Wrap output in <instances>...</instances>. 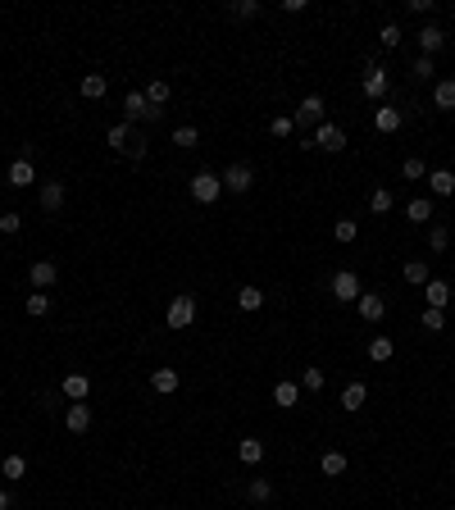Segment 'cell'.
Segmentation results:
<instances>
[{
	"mask_svg": "<svg viewBox=\"0 0 455 510\" xmlns=\"http://www.w3.org/2000/svg\"><path fill=\"white\" fill-rule=\"evenodd\" d=\"M164 110H150L146 91H128L123 96V123H132V128H146V123H160Z\"/></svg>",
	"mask_w": 455,
	"mask_h": 510,
	"instance_id": "6da1fadb",
	"label": "cell"
},
{
	"mask_svg": "<svg viewBox=\"0 0 455 510\" xmlns=\"http://www.w3.org/2000/svg\"><path fill=\"white\" fill-rule=\"evenodd\" d=\"M323 119H328V105H323V96H319V91H309L305 101L292 110V123H296L301 132H305V128H319Z\"/></svg>",
	"mask_w": 455,
	"mask_h": 510,
	"instance_id": "7a4b0ae2",
	"label": "cell"
},
{
	"mask_svg": "<svg viewBox=\"0 0 455 510\" xmlns=\"http://www.w3.org/2000/svg\"><path fill=\"white\" fill-rule=\"evenodd\" d=\"M219 196H224V182H219V173H210V169L191 173V200H196V205H214Z\"/></svg>",
	"mask_w": 455,
	"mask_h": 510,
	"instance_id": "3957f363",
	"label": "cell"
},
{
	"mask_svg": "<svg viewBox=\"0 0 455 510\" xmlns=\"http://www.w3.org/2000/svg\"><path fill=\"white\" fill-rule=\"evenodd\" d=\"M164 324H169V329H191V324H196V296H191V292H178V296L169 301Z\"/></svg>",
	"mask_w": 455,
	"mask_h": 510,
	"instance_id": "277c9868",
	"label": "cell"
},
{
	"mask_svg": "<svg viewBox=\"0 0 455 510\" xmlns=\"http://www.w3.org/2000/svg\"><path fill=\"white\" fill-rule=\"evenodd\" d=\"M219 182H224V191H232V196H246V191L255 187V169L241 160V165H228L224 173H219Z\"/></svg>",
	"mask_w": 455,
	"mask_h": 510,
	"instance_id": "5b68a950",
	"label": "cell"
},
{
	"mask_svg": "<svg viewBox=\"0 0 455 510\" xmlns=\"http://www.w3.org/2000/svg\"><path fill=\"white\" fill-rule=\"evenodd\" d=\"M360 292H364V287H360V274H355V269H337V274H333V296H337V301L355 305V301H360Z\"/></svg>",
	"mask_w": 455,
	"mask_h": 510,
	"instance_id": "8992f818",
	"label": "cell"
},
{
	"mask_svg": "<svg viewBox=\"0 0 455 510\" xmlns=\"http://www.w3.org/2000/svg\"><path fill=\"white\" fill-rule=\"evenodd\" d=\"M360 91L369 96V101H387V91H392V78H387V69H383V64H369V69H364Z\"/></svg>",
	"mask_w": 455,
	"mask_h": 510,
	"instance_id": "52a82bcc",
	"label": "cell"
},
{
	"mask_svg": "<svg viewBox=\"0 0 455 510\" xmlns=\"http://www.w3.org/2000/svg\"><path fill=\"white\" fill-rule=\"evenodd\" d=\"M37 200H41L46 215H60L64 200H69V187H64V182H55V178H46V182H41V191H37Z\"/></svg>",
	"mask_w": 455,
	"mask_h": 510,
	"instance_id": "ba28073f",
	"label": "cell"
},
{
	"mask_svg": "<svg viewBox=\"0 0 455 510\" xmlns=\"http://www.w3.org/2000/svg\"><path fill=\"white\" fill-rule=\"evenodd\" d=\"M401 123H405V110L401 105H378V110H373V128L383 132V137H392V132H401Z\"/></svg>",
	"mask_w": 455,
	"mask_h": 510,
	"instance_id": "9c48e42d",
	"label": "cell"
},
{
	"mask_svg": "<svg viewBox=\"0 0 455 510\" xmlns=\"http://www.w3.org/2000/svg\"><path fill=\"white\" fill-rule=\"evenodd\" d=\"M314 151H333V155H337V151H346V132L342 128H337V123H319V128H314Z\"/></svg>",
	"mask_w": 455,
	"mask_h": 510,
	"instance_id": "30bf717a",
	"label": "cell"
},
{
	"mask_svg": "<svg viewBox=\"0 0 455 510\" xmlns=\"http://www.w3.org/2000/svg\"><path fill=\"white\" fill-rule=\"evenodd\" d=\"M27 278H32L37 292H51V287L60 283V264H55V260H37V264L27 269Z\"/></svg>",
	"mask_w": 455,
	"mask_h": 510,
	"instance_id": "8fae6325",
	"label": "cell"
},
{
	"mask_svg": "<svg viewBox=\"0 0 455 510\" xmlns=\"http://www.w3.org/2000/svg\"><path fill=\"white\" fill-rule=\"evenodd\" d=\"M414 42H419V51L432 60V55H437L442 46H447V32H442V23H423L419 32H414Z\"/></svg>",
	"mask_w": 455,
	"mask_h": 510,
	"instance_id": "7c38bea8",
	"label": "cell"
},
{
	"mask_svg": "<svg viewBox=\"0 0 455 510\" xmlns=\"http://www.w3.org/2000/svg\"><path fill=\"white\" fill-rule=\"evenodd\" d=\"M423 301H428V310H447L451 305V283L447 278H428V283H423Z\"/></svg>",
	"mask_w": 455,
	"mask_h": 510,
	"instance_id": "4fadbf2b",
	"label": "cell"
},
{
	"mask_svg": "<svg viewBox=\"0 0 455 510\" xmlns=\"http://www.w3.org/2000/svg\"><path fill=\"white\" fill-rule=\"evenodd\" d=\"M355 310H360V319L364 324H378L383 314H387V301L378 292H360V301H355Z\"/></svg>",
	"mask_w": 455,
	"mask_h": 510,
	"instance_id": "5bb4252c",
	"label": "cell"
},
{
	"mask_svg": "<svg viewBox=\"0 0 455 510\" xmlns=\"http://www.w3.org/2000/svg\"><path fill=\"white\" fill-rule=\"evenodd\" d=\"M64 428H69V433H86V428H91V406H86V401H69V410H64Z\"/></svg>",
	"mask_w": 455,
	"mask_h": 510,
	"instance_id": "9a60e30c",
	"label": "cell"
},
{
	"mask_svg": "<svg viewBox=\"0 0 455 510\" xmlns=\"http://www.w3.org/2000/svg\"><path fill=\"white\" fill-rule=\"evenodd\" d=\"M32 182H37V169H32V155H18V160H14V165H9V187H18V191H23V187H32Z\"/></svg>",
	"mask_w": 455,
	"mask_h": 510,
	"instance_id": "2e32d148",
	"label": "cell"
},
{
	"mask_svg": "<svg viewBox=\"0 0 455 510\" xmlns=\"http://www.w3.org/2000/svg\"><path fill=\"white\" fill-rule=\"evenodd\" d=\"M60 392H64L69 401H86V397H91V378H86V374H64Z\"/></svg>",
	"mask_w": 455,
	"mask_h": 510,
	"instance_id": "e0dca14e",
	"label": "cell"
},
{
	"mask_svg": "<svg viewBox=\"0 0 455 510\" xmlns=\"http://www.w3.org/2000/svg\"><path fill=\"white\" fill-rule=\"evenodd\" d=\"M423 182H428L432 196H455V173L451 169H428V178H423Z\"/></svg>",
	"mask_w": 455,
	"mask_h": 510,
	"instance_id": "ac0fdd59",
	"label": "cell"
},
{
	"mask_svg": "<svg viewBox=\"0 0 455 510\" xmlns=\"http://www.w3.org/2000/svg\"><path fill=\"white\" fill-rule=\"evenodd\" d=\"M274 406H278V410H292V406H301V383L283 378V383L274 388Z\"/></svg>",
	"mask_w": 455,
	"mask_h": 510,
	"instance_id": "d6986e66",
	"label": "cell"
},
{
	"mask_svg": "<svg viewBox=\"0 0 455 510\" xmlns=\"http://www.w3.org/2000/svg\"><path fill=\"white\" fill-rule=\"evenodd\" d=\"M150 388L160 392V397H173V392H178V369H169V364H160V369L150 374Z\"/></svg>",
	"mask_w": 455,
	"mask_h": 510,
	"instance_id": "ffe728a7",
	"label": "cell"
},
{
	"mask_svg": "<svg viewBox=\"0 0 455 510\" xmlns=\"http://www.w3.org/2000/svg\"><path fill=\"white\" fill-rule=\"evenodd\" d=\"M237 460L241 465H259V460H264V438H241L237 442Z\"/></svg>",
	"mask_w": 455,
	"mask_h": 510,
	"instance_id": "44dd1931",
	"label": "cell"
},
{
	"mask_svg": "<svg viewBox=\"0 0 455 510\" xmlns=\"http://www.w3.org/2000/svg\"><path fill=\"white\" fill-rule=\"evenodd\" d=\"M82 101H101L105 91H110V78H105V73H82Z\"/></svg>",
	"mask_w": 455,
	"mask_h": 510,
	"instance_id": "7402d4cb",
	"label": "cell"
},
{
	"mask_svg": "<svg viewBox=\"0 0 455 510\" xmlns=\"http://www.w3.org/2000/svg\"><path fill=\"white\" fill-rule=\"evenodd\" d=\"M364 401H369V388H364V383H346L342 388V410H364Z\"/></svg>",
	"mask_w": 455,
	"mask_h": 510,
	"instance_id": "603a6c76",
	"label": "cell"
},
{
	"mask_svg": "<svg viewBox=\"0 0 455 510\" xmlns=\"http://www.w3.org/2000/svg\"><path fill=\"white\" fill-rule=\"evenodd\" d=\"M432 105H437V110H455V78L432 82Z\"/></svg>",
	"mask_w": 455,
	"mask_h": 510,
	"instance_id": "cb8c5ba5",
	"label": "cell"
},
{
	"mask_svg": "<svg viewBox=\"0 0 455 510\" xmlns=\"http://www.w3.org/2000/svg\"><path fill=\"white\" fill-rule=\"evenodd\" d=\"M141 91H146L150 110H164V105H169V96H173V87L164 82V78H155V82H146V87H141Z\"/></svg>",
	"mask_w": 455,
	"mask_h": 510,
	"instance_id": "d4e9b609",
	"label": "cell"
},
{
	"mask_svg": "<svg viewBox=\"0 0 455 510\" xmlns=\"http://www.w3.org/2000/svg\"><path fill=\"white\" fill-rule=\"evenodd\" d=\"M401 278H405V283H410V287H423V283H428V260H405V269H401Z\"/></svg>",
	"mask_w": 455,
	"mask_h": 510,
	"instance_id": "484cf974",
	"label": "cell"
},
{
	"mask_svg": "<svg viewBox=\"0 0 455 510\" xmlns=\"http://www.w3.org/2000/svg\"><path fill=\"white\" fill-rule=\"evenodd\" d=\"M132 132H137V128L119 119V123H114L110 132H105V141H110V146H114V151H119V155H123V151H128V141H132Z\"/></svg>",
	"mask_w": 455,
	"mask_h": 510,
	"instance_id": "4316f807",
	"label": "cell"
},
{
	"mask_svg": "<svg viewBox=\"0 0 455 510\" xmlns=\"http://www.w3.org/2000/svg\"><path fill=\"white\" fill-rule=\"evenodd\" d=\"M392 355H396V342L392 338H383V333H378V338H369V360L373 364H387Z\"/></svg>",
	"mask_w": 455,
	"mask_h": 510,
	"instance_id": "83f0119b",
	"label": "cell"
},
{
	"mask_svg": "<svg viewBox=\"0 0 455 510\" xmlns=\"http://www.w3.org/2000/svg\"><path fill=\"white\" fill-rule=\"evenodd\" d=\"M0 474H5V478H9V483H18V478H23V474H27V460H23V456H18V451H9V456H5V460H0Z\"/></svg>",
	"mask_w": 455,
	"mask_h": 510,
	"instance_id": "f1b7e54d",
	"label": "cell"
},
{
	"mask_svg": "<svg viewBox=\"0 0 455 510\" xmlns=\"http://www.w3.org/2000/svg\"><path fill=\"white\" fill-rule=\"evenodd\" d=\"M405 219H410V224H428V219H432V200L428 196H414L410 205H405Z\"/></svg>",
	"mask_w": 455,
	"mask_h": 510,
	"instance_id": "f546056e",
	"label": "cell"
},
{
	"mask_svg": "<svg viewBox=\"0 0 455 510\" xmlns=\"http://www.w3.org/2000/svg\"><path fill=\"white\" fill-rule=\"evenodd\" d=\"M369 210H373V215H392V210H396V196L387 187H373L369 191Z\"/></svg>",
	"mask_w": 455,
	"mask_h": 510,
	"instance_id": "4dcf8cb0",
	"label": "cell"
},
{
	"mask_svg": "<svg viewBox=\"0 0 455 510\" xmlns=\"http://www.w3.org/2000/svg\"><path fill=\"white\" fill-rule=\"evenodd\" d=\"M410 78H414V82H437V60L419 55V60H414V69H410Z\"/></svg>",
	"mask_w": 455,
	"mask_h": 510,
	"instance_id": "1f68e13d",
	"label": "cell"
},
{
	"mask_svg": "<svg viewBox=\"0 0 455 510\" xmlns=\"http://www.w3.org/2000/svg\"><path fill=\"white\" fill-rule=\"evenodd\" d=\"M51 292H32V296H27V305H23V310L27 314H32V319H46V314H51Z\"/></svg>",
	"mask_w": 455,
	"mask_h": 510,
	"instance_id": "d6a6232c",
	"label": "cell"
},
{
	"mask_svg": "<svg viewBox=\"0 0 455 510\" xmlns=\"http://www.w3.org/2000/svg\"><path fill=\"white\" fill-rule=\"evenodd\" d=\"M319 469H323L328 478L346 474V456H342V451H323V456H319Z\"/></svg>",
	"mask_w": 455,
	"mask_h": 510,
	"instance_id": "836d02e7",
	"label": "cell"
},
{
	"mask_svg": "<svg viewBox=\"0 0 455 510\" xmlns=\"http://www.w3.org/2000/svg\"><path fill=\"white\" fill-rule=\"evenodd\" d=\"M259 9H264L259 0H232V5H228V18H241V23H246V18H259Z\"/></svg>",
	"mask_w": 455,
	"mask_h": 510,
	"instance_id": "e575fe53",
	"label": "cell"
},
{
	"mask_svg": "<svg viewBox=\"0 0 455 510\" xmlns=\"http://www.w3.org/2000/svg\"><path fill=\"white\" fill-rule=\"evenodd\" d=\"M301 388L305 392H323L328 388V378H323V369H319V364H305V369H301Z\"/></svg>",
	"mask_w": 455,
	"mask_h": 510,
	"instance_id": "d590c367",
	"label": "cell"
},
{
	"mask_svg": "<svg viewBox=\"0 0 455 510\" xmlns=\"http://www.w3.org/2000/svg\"><path fill=\"white\" fill-rule=\"evenodd\" d=\"M196 141H200V132L191 128V123H178V128H173V146H182V151H196Z\"/></svg>",
	"mask_w": 455,
	"mask_h": 510,
	"instance_id": "8d00e7d4",
	"label": "cell"
},
{
	"mask_svg": "<svg viewBox=\"0 0 455 510\" xmlns=\"http://www.w3.org/2000/svg\"><path fill=\"white\" fill-rule=\"evenodd\" d=\"M333 237H337L342 246H351L355 237H360V224H355V219H337V224H333Z\"/></svg>",
	"mask_w": 455,
	"mask_h": 510,
	"instance_id": "74e56055",
	"label": "cell"
},
{
	"mask_svg": "<svg viewBox=\"0 0 455 510\" xmlns=\"http://www.w3.org/2000/svg\"><path fill=\"white\" fill-rule=\"evenodd\" d=\"M401 23H383L378 27V46H383V51H396V46H401Z\"/></svg>",
	"mask_w": 455,
	"mask_h": 510,
	"instance_id": "f35d334b",
	"label": "cell"
},
{
	"mask_svg": "<svg viewBox=\"0 0 455 510\" xmlns=\"http://www.w3.org/2000/svg\"><path fill=\"white\" fill-rule=\"evenodd\" d=\"M401 178H405V182H423V178H428V165H423L419 155H410V160L401 165Z\"/></svg>",
	"mask_w": 455,
	"mask_h": 510,
	"instance_id": "ab89813d",
	"label": "cell"
},
{
	"mask_svg": "<svg viewBox=\"0 0 455 510\" xmlns=\"http://www.w3.org/2000/svg\"><path fill=\"white\" fill-rule=\"evenodd\" d=\"M419 324H423V333H442V329H447V310H428V305H423Z\"/></svg>",
	"mask_w": 455,
	"mask_h": 510,
	"instance_id": "60d3db41",
	"label": "cell"
},
{
	"mask_svg": "<svg viewBox=\"0 0 455 510\" xmlns=\"http://www.w3.org/2000/svg\"><path fill=\"white\" fill-rule=\"evenodd\" d=\"M237 305H241V310H259V305H264V292H259V287H241Z\"/></svg>",
	"mask_w": 455,
	"mask_h": 510,
	"instance_id": "b9f144b4",
	"label": "cell"
},
{
	"mask_svg": "<svg viewBox=\"0 0 455 510\" xmlns=\"http://www.w3.org/2000/svg\"><path fill=\"white\" fill-rule=\"evenodd\" d=\"M246 497H250V502H269V497H274V483H269V478H250Z\"/></svg>",
	"mask_w": 455,
	"mask_h": 510,
	"instance_id": "7bdbcfd3",
	"label": "cell"
},
{
	"mask_svg": "<svg viewBox=\"0 0 455 510\" xmlns=\"http://www.w3.org/2000/svg\"><path fill=\"white\" fill-rule=\"evenodd\" d=\"M447 246H451L447 224H432V228H428V251H447Z\"/></svg>",
	"mask_w": 455,
	"mask_h": 510,
	"instance_id": "ee69618b",
	"label": "cell"
},
{
	"mask_svg": "<svg viewBox=\"0 0 455 510\" xmlns=\"http://www.w3.org/2000/svg\"><path fill=\"white\" fill-rule=\"evenodd\" d=\"M18 228H23V215H18V210H5V215H0V233H5V237H14Z\"/></svg>",
	"mask_w": 455,
	"mask_h": 510,
	"instance_id": "f6af8a7d",
	"label": "cell"
},
{
	"mask_svg": "<svg viewBox=\"0 0 455 510\" xmlns=\"http://www.w3.org/2000/svg\"><path fill=\"white\" fill-rule=\"evenodd\" d=\"M269 132H274V137H292L296 132V123H292V114H278L274 123H269Z\"/></svg>",
	"mask_w": 455,
	"mask_h": 510,
	"instance_id": "bcb514c9",
	"label": "cell"
},
{
	"mask_svg": "<svg viewBox=\"0 0 455 510\" xmlns=\"http://www.w3.org/2000/svg\"><path fill=\"white\" fill-rule=\"evenodd\" d=\"M432 9H437L432 0H410V14H432Z\"/></svg>",
	"mask_w": 455,
	"mask_h": 510,
	"instance_id": "7dc6e473",
	"label": "cell"
},
{
	"mask_svg": "<svg viewBox=\"0 0 455 510\" xmlns=\"http://www.w3.org/2000/svg\"><path fill=\"white\" fill-rule=\"evenodd\" d=\"M0 510H14V492L9 487H0Z\"/></svg>",
	"mask_w": 455,
	"mask_h": 510,
	"instance_id": "c3c4849f",
	"label": "cell"
}]
</instances>
